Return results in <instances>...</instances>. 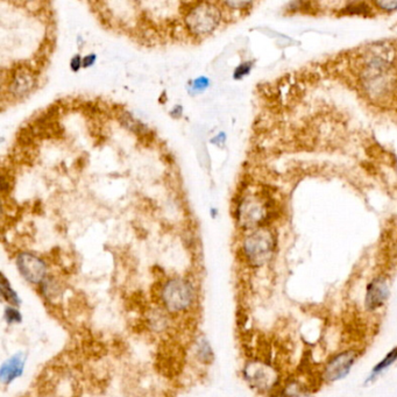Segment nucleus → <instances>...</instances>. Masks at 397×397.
<instances>
[{
    "label": "nucleus",
    "instance_id": "obj_1",
    "mask_svg": "<svg viewBox=\"0 0 397 397\" xmlns=\"http://www.w3.org/2000/svg\"><path fill=\"white\" fill-rule=\"evenodd\" d=\"M276 200L262 190L243 191L234 204L236 226L243 232L270 226L275 218Z\"/></svg>",
    "mask_w": 397,
    "mask_h": 397
},
{
    "label": "nucleus",
    "instance_id": "obj_2",
    "mask_svg": "<svg viewBox=\"0 0 397 397\" xmlns=\"http://www.w3.org/2000/svg\"><path fill=\"white\" fill-rule=\"evenodd\" d=\"M182 6L183 28L189 38H207L225 21V13L220 3H182Z\"/></svg>",
    "mask_w": 397,
    "mask_h": 397
},
{
    "label": "nucleus",
    "instance_id": "obj_3",
    "mask_svg": "<svg viewBox=\"0 0 397 397\" xmlns=\"http://www.w3.org/2000/svg\"><path fill=\"white\" fill-rule=\"evenodd\" d=\"M277 236L272 226L244 232L239 253L244 263L258 269L269 265L275 257Z\"/></svg>",
    "mask_w": 397,
    "mask_h": 397
},
{
    "label": "nucleus",
    "instance_id": "obj_4",
    "mask_svg": "<svg viewBox=\"0 0 397 397\" xmlns=\"http://www.w3.org/2000/svg\"><path fill=\"white\" fill-rule=\"evenodd\" d=\"M160 302L172 314L187 312L196 302V288L185 277L168 278L160 289Z\"/></svg>",
    "mask_w": 397,
    "mask_h": 397
},
{
    "label": "nucleus",
    "instance_id": "obj_5",
    "mask_svg": "<svg viewBox=\"0 0 397 397\" xmlns=\"http://www.w3.org/2000/svg\"><path fill=\"white\" fill-rule=\"evenodd\" d=\"M39 83L38 70L29 64H19L11 69L7 80L3 81V100L17 102L31 95Z\"/></svg>",
    "mask_w": 397,
    "mask_h": 397
},
{
    "label": "nucleus",
    "instance_id": "obj_6",
    "mask_svg": "<svg viewBox=\"0 0 397 397\" xmlns=\"http://www.w3.org/2000/svg\"><path fill=\"white\" fill-rule=\"evenodd\" d=\"M360 358L357 348H345L333 353L322 368V380L326 384H332L346 378Z\"/></svg>",
    "mask_w": 397,
    "mask_h": 397
},
{
    "label": "nucleus",
    "instance_id": "obj_7",
    "mask_svg": "<svg viewBox=\"0 0 397 397\" xmlns=\"http://www.w3.org/2000/svg\"><path fill=\"white\" fill-rule=\"evenodd\" d=\"M391 295V284L385 274H380L367 282L363 292V309L370 314L384 309Z\"/></svg>",
    "mask_w": 397,
    "mask_h": 397
},
{
    "label": "nucleus",
    "instance_id": "obj_8",
    "mask_svg": "<svg viewBox=\"0 0 397 397\" xmlns=\"http://www.w3.org/2000/svg\"><path fill=\"white\" fill-rule=\"evenodd\" d=\"M16 266L21 277L32 285H41L48 278L46 260L33 252H19L16 257Z\"/></svg>",
    "mask_w": 397,
    "mask_h": 397
},
{
    "label": "nucleus",
    "instance_id": "obj_9",
    "mask_svg": "<svg viewBox=\"0 0 397 397\" xmlns=\"http://www.w3.org/2000/svg\"><path fill=\"white\" fill-rule=\"evenodd\" d=\"M244 377L252 388L259 391L272 390L277 380L276 370L260 360H252L244 367Z\"/></svg>",
    "mask_w": 397,
    "mask_h": 397
},
{
    "label": "nucleus",
    "instance_id": "obj_10",
    "mask_svg": "<svg viewBox=\"0 0 397 397\" xmlns=\"http://www.w3.org/2000/svg\"><path fill=\"white\" fill-rule=\"evenodd\" d=\"M26 360H27L26 355L20 352L3 362L2 368H0V380L4 385L11 384L24 374Z\"/></svg>",
    "mask_w": 397,
    "mask_h": 397
},
{
    "label": "nucleus",
    "instance_id": "obj_11",
    "mask_svg": "<svg viewBox=\"0 0 397 397\" xmlns=\"http://www.w3.org/2000/svg\"><path fill=\"white\" fill-rule=\"evenodd\" d=\"M396 362H397V346H394L383 358L380 360V361L373 366V368L370 369V372L368 375H367L365 382H363V384L368 385L374 383V382H375L382 374L387 372V370L390 368L391 366H394Z\"/></svg>",
    "mask_w": 397,
    "mask_h": 397
},
{
    "label": "nucleus",
    "instance_id": "obj_12",
    "mask_svg": "<svg viewBox=\"0 0 397 397\" xmlns=\"http://www.w3.org/2000/svg\"><path fill=\"white\" fill-rule=\"evenodd\" d=\"M2 292H3L4 299L9 303V305L17 306V307L20 305V302H21L20 297L18 296L17 291L12 288V285H11L10 282L7 281L5 275L2 276Z\"/></svg>",
    "mask_w": 397,
    "mask_h": 397
},
{
    "label": "nucleus",
    "instance_id": "obj_13",
    "mask_svg": "<svg viewBox=\"0 0 397 397\" xmlns=\"http://www.w3.org/2000/svg\"><path fill=\"white\" fill-rule=\"evenodd\" d=\"M196 353H197L198 360L203 361L204 363L211 362L213 360V352L212 348H211L210 344L207 343V340L205 338H202L199 339L197 344V350H196Z\"/></svg>",
    "mask_w": 397,
    "mask_h": 397
},
{
    "label": "nucleus",
    "instance_id": "obj_14",
    "mask_svg": "<svg viewBox=\"0 0 397 397\" xmlns=\"http://www.w3.org/2000/svg\"><path fill=\"white\" fill-rule=\"evenodd\" d=\"M211 82L206 76H199L197 78L192 80L189 84V90L192 94H199V92H204L207 90V88L210 87Z\"/></svg>",
    "mask_w": 397,
    "mask_h": 397
},
{
    "label": "nucleus",
    "instance_id": "obj_15",
    "mask_svg": "<svg viewBox=\"0 0 397 397\" xmlns=\"http://www.w3.org/2000/svg\"><path fill=\"white\" fill-rule=\"evenodd\" d=\"M253 64L254 63L252 61L241 62L240 64L235 66L234 71H233V78H234L235 81H240V80L245 78V77L250 75L252 69H253Z\"/></svg>",
    "mask_w": 397,
    "mask_h": 397
},
{
    "label": "nucleus",
    "instance_id": "obj_16",
    "mask_svg": "<svg viewBox=\"0 0 397 397\" xmlns=\"http://www.w3.org/2000/svg\"><path fill=\"white\" fill-rule=\"evenodd\" d=\"M5 319L9 324H19L22 321V316L17 306L7 305L5 307Z\"/></svg>",
    "mask_w": 397,
    "mask_h": 397
},
{
    "label": "nucleus",
    "instance_id": "obj_17",
    "mask_svg": "<svg viewBox=\"0 0 397 397\" xmlns=\"http://www.w3.org/2000/svg\"><path fill=\"white\" fill-rule=\"evenodd\" d=\"M378 12L391 13L397 11V2H376L373 4Z\"/></svg>",
    "mask_w": 397,
    "mask_h": 397
},
{
    "label": "nucleus",
    "instance_id": "obj_18",
    "mask_svg": "<svg viewBox=\"0 0 397 397\" xmlns=\"http://www.w3.org/2000/svg\"><path fill=\"white\" fill-rule=\"evenodd\" d=\"M69 66H70V70H71L72 72H80L82 69H83V56L78 53V54H75L73 56L70 58V62H69Z\"/></svg>",
    "mask_w": 397,
    "mask_h": 397
},
{
    "label": "nucleus",
    "instance_id": "obj_19",
    "mask_svg": "<svg viewBox=\"0 0 397 397\" xmlns=\"http://www.w3.org/2000/svg\"><path fill=\"white\" fill-rule=\"evenodd\" d=\"M97 62V54L90 53L83 56V69H89L94 66Z\"/></svg>",
    "mask_w": 397,
    "mask_h": 397
},
{
    "label": "nucleus",
    "instance_id": "obj_20",
    "mask_svg": "<svg viewBox=\"0 0 397 397\" xmlns=\"http://www.w3.org/2000/svg\"><path fill=\"white\" fill-rule=\"evenodd\" d=\"M175 113H177V119H180V118L183 116V107L181 105H175L173 107L172 110H170V116L174 117L175 116Z\"/></svg>",
    "mask_w": 397,
    "mask_h": 397
},
{
    "label": "nucleus",
    "instance_id": "obj_21",
    "mask_svg": "<svg viewBox=\"0 0 397 397\" xmlns=\"http://www.w3.org/2000/svg\"><path fill=\"white\" fill-rule=\"evenodd\" d=\"M394 255L397 260V239H396V243H395V246H394Z\"/></svg>",
    "mask_w": 397,
    "mask_h": 397
}]
</instances>
